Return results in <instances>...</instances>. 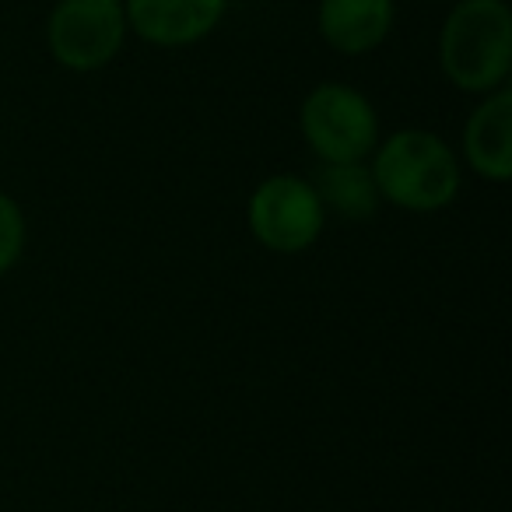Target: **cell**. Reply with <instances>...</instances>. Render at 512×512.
<instances>
[{"instance_id": "obj_8", "label": "cell", "mask_w": 512, "mask_h": 512, "mask_svg": "<svg viewBox=\"0 0 512 512\" xmlns=\"http://www.w3.org/2000/svg\"><path fill=\"white\" fill-rule=\"evenodd\" d=\"M397 25V0H320L316 32L341 57H369Z\"/></svg>"}, {"instance_id": "obj_7", "label": "cell", "mask_w": 512, "mask_h": 512, "mask_svg": "<svg viewBox=\"0 0 512 512\" xmlns=\"http://www.w3.org/2000/svg\"><path fill=\"white\" fill-rule=\"evenodd\" d=\"M460 165L484 183L505 186L512 179V88L481 95L460 134Z\"/></svg>"}, {"instance_id": "obj_3", "label": "cell", "mask_w": 512, "mask_h": 512, "mask_svg": "<svg viewBox=\"0 0 512 512\" xmlns=\"http://www.w3.org/2000/svg\"><path fill=\"white\" fill-rule=\"evenodd\" d=\"M299 134L320 165L369 162L379 137V113L362 88L348 81H320L299 106Z\"/></svg>"}, {"instance_id": "obj_4", "label": "cell", "mask_w": 512, "mask_h": 512, "mask_svg": "<svg viewBox=\"0 0 512 512\" xmlns=\"http://www.w3.org/2000/svg\"><path fill=\"white\" fill-rule=\"evenodd\" d=\"M246 228L267 253L299 256L320 242L327 228V211L306 176L274 172L260 179L249 193Z\"/></svg>"}, {"instance_id": "obj_6", "label": "cell", "mask_w": 512, "mask_h": 512, "mask_svg": "<svg viewBox=\"0 0 512 512\" xmlns=\"http://www.w3.org/2000/svg\"><path fill=\"white\" fill-rule=\"evenodd\" d=\"M127 29L155 50H186L211 36L228 0H123Z\"/></svg>"}, {"instance_id": "obj_5", "label": "cell", "mask_w": 512, "mask_h": 512, "mask_svg": "<svg viewBox=\"0 0 512 512\" xmlns=\"http://www.w3.org/2000/svg\"><path fill=\"white\" fill-rule=\"evenodd\" d=\"M130 39L123 0H57L46 18V50L71 74L106 71Z\"/></svg>"}, {"instance_id": "obj_9", "label": "cell", "mask_w": 512, "mask_h": 512, "mask_svg": "<svg viewBox=\"0 0 512 512\" xmlns=\"http://www.w3.org/2000/svg\"><path fill=\"white\" fill-rule=\"evenodd\" d=\"M320 197L327 218L341 221H372L383 211V200H379L376 179H372L369 162H334V165H316V176L309 179Z\"/></svg>"}, {"instance_id": "obj_11", "label": "cell", "mask_w": 512, "mask_h": 512, "mask_svg": "<svg viewBox=\"0 0 512 512\" xmlns=\"http://www.w3.org/2000/svg\"><path fill=\"white\" fill-rule=\"evenodd\" d=\"M435 4H439V0H435Z\"/></svg>"}, {"instance_id": "obj_1", "label": "cell", "mask_w": 512, "mask_h": 512, "mask_svg": "<svg viewBox=\"0 0 512 512\" xmlns=\"http://www.w3.org/2000/svg\"><path fill=\"white\" fill-rule=\"evenodd\" d=\"M369 169L383 207H400L407 214H439L453 207L463 190L456 148L425 127H404L379 137Z\"/></svg>"}, {"instance_id": "obj_2", "label": "cell", "mask_w": 512, "mask_h": 512, "mask_svg": "<svg viewBox=\"0 0 512 512\" xmlns=\"http://www.w3.org/2000/svg\"><path fill=\"white\" fill-rule=\"evenodd\" d=\"M439 71L456 92L491 95L512 78V11L505 0H453L439 25Z\"/></svg>"}, {"instance_id": "obj_10", "label": "cell", "mask_w": 512, "mask_h": 512, "mask_svg": "<svg viewBox=\"0 0 512 512\" xmlns=\"http://www.w3.org/2000/svg\"><path fill=\"white\" fill-rule=\"evenodd\" d=\"M25 246H29V221L22 204L0 190V281L22 264Z\"/></svg>"}]
</instances>
